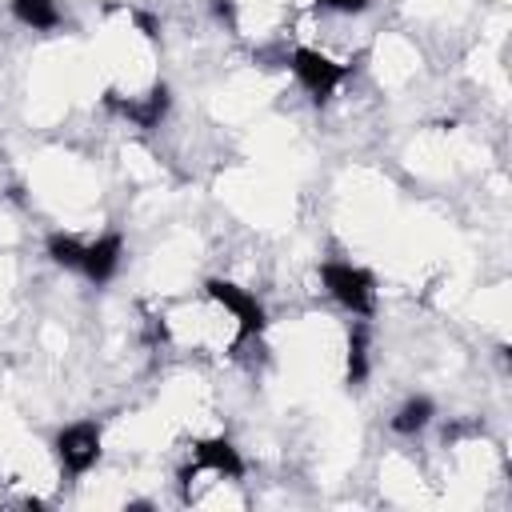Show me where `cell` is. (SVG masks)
<instances>
[{"mask_svg":"<svg viewBox=\"0 0 512 512\" xmlns=\"http://www.w3.org/2000/svg\"><path fill=\"white\" fill-rule=\"evenodd\" d=\"M204 296L232 320V348L268 328V312L256 300V292H248V288H240V284H232L224 276H212V280H204Z\"/></svg>","mask_w":512,"mask_h":512,"instance_id":"cell-1","label":"cell"},{"mask_svg":"<svg viewBox=\"0 0 512 512\" xmlns=\"http://www.w3.org/2000/svg\"><path fill=\"white\" fill-rule=\"evenodd\" d=\"M320 284L324 292L352 316H372L376 312V280L368 268L348 264V260H324L320 264Z\"/></svg>","mask_w":512,"mask_h":512,"instance_id":"cell-2","label":"cell"},{"mask_svg":"<svg viewBox=\"0 0 512 512\" xmlns=\"http://www.w3.org/2000/svg\"><path fill=\"white\" fill-rule=\"evenodd\" d=\"M288 68H292L296 84L312 96V104H328L332 92L352 76V64H340V60H332L328 52H320V48H304V44L288 52Z\"/></svg>","mask_w":512,"mask_h":512,"instance_id":"cell-3","label":"cell"},{"mask_svg":"<svg viewBox=\"0 0 512 512\" xmlns=\"http://www.w3.org/2000/svg\"><path fill=\"white\" fill-rule=\"evenodd\" d=\"M52 452H56V464L64 468V476H84L96 468L100 452H104V432L96 420H76V424H64L56 436H52Z\"/></svg>","mask_w":512,"mask_h":512,"instance_id":"cell-4","label":"cell"},{"mask_svg":"<svg viewBox=\"0 0 512 512\" xmlns=\"http://www.w3.org/2000/svg\"><path fill=\"white\" fill-rule=\"evenodd\" d=\"M196 472H208V476L228 480V484H240L244 472H248V464H244V456L236 452L232 440L208 436V440H196V444H192V460H188V468L180 472V480H184V476H196Z\"/></svg>","mask_w":512,"mask_h":512,"instance_id":"cell-5","label":"cell"},{"mask_svg":"<svg viewBox=\"0 0 512 512\" xmlns=\"http://www.w3.org/2000/svg\"><path fill=\"white\" fill-rule=\"evenodd\" d=\"M104 108L108 112H116V116H124L128 124H136V128H144V132H152V128H160V120L168 116V108H172V92H168V84L160 80V84H152L148 92H140V96H120V92H104Z\"/></svg>","mask_w":512,"mask_h":512,"instance_id":"cell-6","label":"cell"},{"mask_svg":"<svg viewBox=\"0 0 512 512\" xmlns=\"http://www.w3.org/2000/svg\"><path fill=\"white\" fill-rule=\"evenodd\" d=\"M124 260V236L120 232H104L96 240L84 244V260H80V276L92 280V284H108L116 276Z\"/></svg>","mask_w":512,"mask_h":512,"instance_id":"cell-7","label":"cell"},{"mask_svg":"<svg viewBox=\"0 0 512 512\" xmlns=\"http://www.w3.org/2000/svg\"><path fill=\"white\" fill-rule=\"evenodd\" d=\"M8 12L16 24L32 32H52L60 28V4L56 0H8Z\"/></svg>","mask_w":512,"mask_h":512,"instance_id":"cell-8","label":"cell"},{"mask_svg":"<svg viewBox=\"0 0 512 512\" xmlns=\"http://www.w3.org/2000/svg\"><path fill=\"white\" fill-rule=\"evenodd\" d=\"M432 416H436V404L428 396H408L392 416V432L396 436H420L432 424Z\"/></svg>","mask_w":512,"mask_h":512,"instance_id":"cell-9","label":"cell"},{"mask_svg":"<svg viewBox=\"0 0 512 512\" xmlns=\"http://www.w3.org/2000/svg\"><path fill=\"white\" fill-rule=\"evenodd\" d=\"M368 376V324L356 320L348 328V360H344V380L348 384H360Z\"/></svg>","mask_w":512,"mask_h":512,"instance_id":"cell-10","label":"cell"},{"mask_svg":"<svg viewBox=\"0 0 512 512\" xmlns=\"http://www.w3.org/2000/svg\"><path fill=\"white\" fill-rule=\"evenodd\" d=\"M44 252H48V260H52L56 268L80 272V260H84V240H76L72 232H48Z\"/></svg>","mask_w":512,"mask_h":512,"instance_id":"cell-11","label":"cell"},{"mask_svg":"<svg viewBox=\"0 0 512 512\" xmlns=\"http://www.w3.org/2000/svg\"><path fill=\"white\" fill-rule=\"evenodd\" d=\"M368 4L372 0H320L324 12H340V16H360V12H368Z\"/></svg>","mask_w":512,"mask_h":512,"instance_id":"cell-12","label":"cell"},{"mask_svg":"<svg viewBox=\"0 0 512 512\" xmlns=\"http://www.w3.org/2000/svg\"><path fill=\"white\" fill-rule=\"evenodd\" d=\"M212 8H216V16H220V20L236 24V4H232V0H212Z\"/></svg>","mask_w":512,"mask_h":512,"instance_id":"cell-13","label":"cell"}]
</instances>
